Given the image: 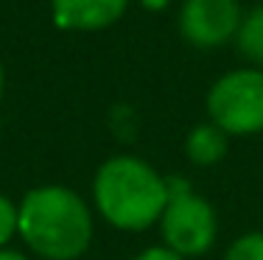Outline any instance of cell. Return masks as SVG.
<instances>
[{
    "label": "cell",
    "instance_id": "obj_3",
    "mask_svg": "<svg viewBox=\"0 0 263 260\" xmlns=\"http://www.w3.org/2000/svg\"><path fill=\"white\" fill-rule=\"evenodd\" d=\"M208 117L227 137L263 132V70L238 67L218 76L208 90Z\"/></svg>",
    "mask_w": 263,
    "mask_h": 260
},
{
    "label": "cell",
    "instance_id": "obj_7",
    "mask_svg": "<svg viewBox=\"0 0 263 260\" xmlns=\"http://www.w3.org/2000/svg\"><path fill=\"white\" fill-rule=\"evenodd\" d=\"M227 134L216 126V123H199L187 132L185 137V154L191 159V165L196 168H210V165L221 163L227 157Z\"/></svg>",
    "mask_w": 263,
    "mask_h": 260
},
{
    "label": "cell",
    "instance_id": "obj_12",
    "mask_svg": "<svg viewBox=\"0 0 263 260\" xmlns=\"http://www.w3.org/2000/svg\"><path fill=\"white\" fill-rule=\"evenodd\" d=\"M146 11H165L171 6V0H137Z\"/></svg>",
    "mask_w": 263,
    "mask_h": 260
},
{
    "label": "cell",
    "instance_id": "obj_4",
    "mask_svg": "<svg viewBox=\"0 0 263 260\" xmlns=\"http://www.w3.org/2000/svg\"><path fill=\"white\" fill-rule=\"evenodd\" d=\"M162 246L177 255L199 257L213 249L218 238V215L204 196L193 193L185 182L168 179V204L160 218Z\"/></svg>",
    "mask_w": 263,
    "mask_h": 260
},
{
    "label": "cell",
    "instance_id": "obj_13",
    "mask_svg": "<svg viewBox=\"0 0 263 260\" xmlns=\"http://www.w3.org/2000/svg\"><path fill=\"white\" fill-rule=\"evenodd\" d=\"M0 260H28V255H23L20 249H11V246H3L0 249Z\"/></svg>",
    "mask_w": 263,
    "mask_h": 260
},
{
    "label": "cell",
    "instance_id": "obj_9",
    "mask_svg": "<svg viewBox=\"0 0 263 260\" xmlns=\"http://www.w3.org/2000/svg\"><path fill=\"white\" fill-rule=\"evenodd\" d=\"M224 260H263V232L238 235L224 252Z\"/></svg>",
    "mask_w": 263,
    "mask_h": 260
},
{
    "label": "cell",
    "instance_id": "obj_10",
    "mask_svg": "<svg viewBox=\"0 0 263 260\" xmlns=\"http://www.w3.org/2000/svg\"><path fill=\"white\" fill-rule=\"evenodd\" d=\"M17 238V202H11L6 193H0V249Z\"/></svg>",
    "mask_w": 263,
    "mask_h": 260
},
{
    "label": "cell",
    "instance_id": "obj_5",
    "mask_svg": "<svg viewBox=\"0 0 263 260\" xmlns=\"http://www.w3.org/2000/svg\"><path fill=\"white\" fill-rule=\"evenodd\" d=\"M243 11L238 0H185L179 9V31L185 42L202 51H213L235 42Z\"/></svg>",
    "mask_w": 263,
    "mask_h": 260
},
{
    "label": "cell",
    "instance_id": "obj_2",
    "mask_svg": "<svg viewBox=\"0 0 263 260\" xmlns=\"http://www.w3.org/2000/svg\"><path fill=\"white\" fill-rule=\"evenodd\" d=\"M92 204L115 230L143 232L160 224L168 204V179L146 159L115 154L92 176Z\"/></svg>",
    "mask_w": 263,
    "mask_h": 260
},
{
    "label": "cell",
    "instance_id": "obj_1",
    "mask_svg": "<svg viewBox=\"0 0 263 260\" xmlns=\"http://www.w3.org/2000/svg\"><path fill=\"white\" fill-rule=\"evenodd\" d=\"M17 235L42 260H79L92 241V210L73 188L40 185L17 204Z\"/></svg>",
    "mask_w": 263,
    "mask_h": 260
},
{
    "label": "cell",
    "instance_id": "obj_11",
    "mask_svg": "<svg viewBox=\"0 0 263 260\" xmlns=\"http://www.w3.org/2000/svg\"><path fill=\"white\" fill-rule=\"evenodd\" d=\"M132 260H185V257L177 255L174 249H168V246H148V249H143L140 255Z\"/></svg>",
    "mask_w": 263,
    "mask_h": 260
},
{
    "label": "cell",
    "instance_id": "obj_6",
    "mask_svg": "<svg viewBox=\"0 0 263 260\" xmlns=\"http://www.w3.org/2000/svg\"><path fill=\"white\" fill-rule=\"evenodd\" d=\"M129 0H51L53 23L65 31H101L126 14Z\"/></svg>",
    "mask_w": 263,
    "mask_h": 260
},
{
    "label": "cell",
    "instance_id": "obj_14",
    "mask_svg": "<svg viewBox=\"0 0 263 260\" xmlns=\"http://www.w3.org/2000/svg\"><path fill=\"white\" fill-rule=\"evenodd\" d=\"M3 90H6V70H3V62H0V98H3Z\"/></svg>",
    "mask_w": 263,
    "mask_h": 260
},
{
    "label": "cell",
    "instance_id": "obj_8",
    "mask_svg": "<svg viewBox=\"0 0 263 260\" xmlns=\"http://www.w3.org/2000/svg\"><path fill=\"white\" fill-rule=\"evenodd\" d=\"M235 48L249 62V67L263 70V6H255L241 20V28L235 34Z\"/></svg>",
    "mask_w": 263,
    "mask_h": 260
}]
</instances>
